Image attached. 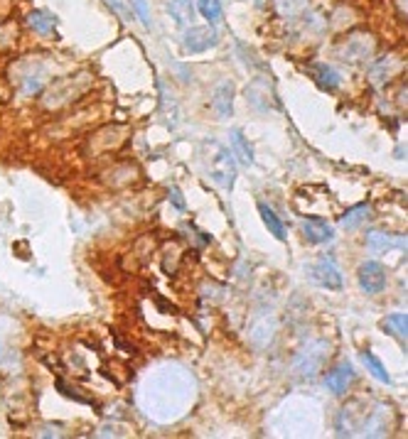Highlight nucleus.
<instances>
[{
  "label": "nucleus",
  "mask_w": 408,
  "mask_h": 439,
  "mask_svg": "<svg viewBox=\"0 0 408 439\" xmlns=\"http://www.w3.org/2000/svg\"><path fill=\"white\" fill-rule=\"evenodd\" d=\"M211 108H214V113L221 121H226V118L234 113V84H231V81L216 84L214 96H211Z\"/></svg>",
  "instance_id": "6"
},
{
  "label": "nucleus",
  "mask_w": 408,
  "mask_h": 439,
  "mask_svg": "<svg viewBox=\"0 0 408 439\" xmlns=\"http://www.w3.org/2000/svg\"><path fill=\"white\" fill-rule=\"evenodd\" d=\"M106 3L111 5V8L116 10L118 15H121V18L131 20V13H128V10H126V5H123V0H106Z\"/></svg>",
  "instance_id": "21"
},
{
  "label": "nucleus",
  "mask_w": 408,
  "mask_h": 439,
  "mask_svg": "<svg viewBox=\"0 0 408 439\" xmlns=\"http://www.w3.org/2000/svg\"><path fill=\"white\" fill-rule=\"evenodd\" d=\"M369 214H371V209L366 204H359V206H354V209H349L347 214L339 219V224H342V229H347V231H352V229H357V226L364 224L366 219H369Z\"/></svg>",
  "instance_id": "15"
},
{
  "label": "nucleus",
  "mask_w": 408,
  "mask_h": 439,
  "mask_svg": "<svg viewBox=\"0 0 408 439\" xmlns=\"http://www.w3.org/2000/svg\"><path fill=\"white\" fill-rule=\"evenodd\" d=\"M199 13L204 20H209L211 25H216L221 20V3L219 0H199Z\"/></svg>",
  "instance_id": "18"
},
{
  "label": "nucleus",
  "mask_w": 408,
  "mask_h": 439,
  "mask_svg": "<svg viewBox=\"0 0 408 439\" xmlns=\"http://www.w3.org/2000/svg\"><path fill=\"white\" fill-rule=\"evenodd\" d=\"M361 361H364L366 371H369L376 380H381V383H386V385L391 383V375H389V371H386V366L381 363V361L376 359L371 351H361Z\"/></svg>",
  "instance_id": "14"
},
{
  "label": "nucleus",
  "mask_w": 408,
  "mask_h": 439,
  "mask_svg": "<svg viewBox=\"0 0 408 439\" xmlns=\"http://www.w3.org/2000/svg\"><path fill=\"white\" fill-rule=\"evenodd\" d=\"M303 234H305V239L310 241V243H315V246L330 243V241L334 239L332 226H330L325 219H317V216L303 221Z\"/></svg>",
  "instance_id": "7"
},
{
  "label": "nucleus",
  "mask_w": 408,
  "mask_h": 439,
  "mask_svg": "<svg viewBox=\"0 0 408 439\" xmlns=\"http://www.w3.org/2000/svg\"><path fill=\"white\" fill-rule=\"evenodd\" d=\"M170 194H173V201H175V206H177V209H185V201L182 199H180V196H182V194H180L177 192V189H170Z\"/></svg>",
  "instance_id": "22"
},
{
  "label": "nucleus",
  "mask_w": 408,
  "mask_h": 439,
  "mask_svg": "<svg viewBox=\"0 0 408 439\" xmlns=\"http://www.w3.org/2000/svg\"><path fill=\"white\" fill-rule=\"evenodd\" d=\"M357 277H359V287L366 294H379L386 287V270H384V265L376 260L361 263Z\"/></svg>",
  "instance_id": "1"
},
{
  "label": "nucleus",
  "mask_w": 408,
  "mask_h": 439,
  "mask_svg": "<svg viewBox=\"0 0 408 439\" xmlns=\"http://www.w3.org/2000/svg\"><path fill=\"white\" fill-rule=\"evenodd\" d=\"M216 44V32L209 28H187L182 37V47L190 54H202V52L211 49Z\"/></svg>",
  "instance_id": "3"
},
{
  "label": "nucleus",
  "mask_w": 408,
  "mask_h": 439,
  "mask_svg": "<svg viewBox=\"0 0 408 439\" xmlns=\"http://www.w3.org/2000/svg\"><path fill=\"white\" fill-rule=\"evenodd\" d=\"M381 327H384L386 332L391 334V337L399 339V342H406L408 324H406V317H404V314H401V312H396V314H391V317H386Z\"/></svg>",
  "instance_id": "17"
},
{
  "label": "nucleus",
  "mask_w": 408,
  "mask_h": 439,
  "mask_svg": "<svg viewBox=\"0 0 408 439\" xmlns=\"http://www.w3.org/2000/svg\"><path fill=\"white\" fill-rule=\"evenodd\" d=\"M310 277H313L317 285L327 287V290H339L342 287V272L334 265L330 258H320L313 267H310Z\"/></svg>",
  "instance_id": "2"
},
{
  "label": "nucleus",
  "mask_w": 408,
  "mask_h": 439,
  "mask_svg": "<svg viewBox=\"0 0 408 439\" xmlns=\"http://www.w3.org/2000/svg\"><path fill=\"white\" fill-rule=\"evenodd\" d=\"M211 179H214L216 184H221L224 189L234 187L236 167H234V160H231L229 150H219V155L214 157V167H211Z\"/></svg>",
  "instance_id": "5"
},
{
  "label": "nucleus",
  "mask_w": 408,
  "mask_h": 439,
  "mask_svg": "<svg viewBox=\"0 0 408 439\" xmlns=\"http://www.w3.org/2000/svg\"><path fill=\"white\" fill-rule=\"evenodd\" d=\"M28 25L37 35H52L54 32L57 18L52 13H47V10H33V13L28 15Z\"/></svg>",
  "instance_id": "12"
},
{
  "label": "nucleus",
  "mask_w": 408,
  "mask_h": 439,
  "mask_svg": "<svg viewBox=\"0 0 408 439\" xmlns=\"http://www.w3.org/2000/svg\"><path fill=\"white\" fill-rule=\"evenodd\" d=\"M366 246L376 253H386L394 251V248H406V239L404 236H394V234H381V231H371L366 236Z\"/></svg>",
  "instance_id": "8"
},
{
  "label": "nucleus",
  "mask_w": 408,
  "mask_h": 439,
  "mask_svg": "<svg viewBox=\"0 0 408 439\" xmlns=\"http://www.w3.org/2000/svg\"><path fill=\"white\" fill-rule=\"evenodd\" d=\"M258 214H261V219H263V224H266V229L271 231V234L276 236L278 241H286V224H283V221L278 219V214L271 209V206L258 204Z\"/></svg>",
  "instance_id": "13"
},
{
  "label": "nucleus",
  "mask_w": 408,
  "mask_h": 439,
  "mask_svg": "<svg viewBox=\"0 0 408 439\" xmlns=\"http://www.w3.org/2000/svg\"><path fill=\"white\" fill-rule=\"evenodd\" d=\"M352 380H354V368L347 361H339L334 368H330L327 373H325V385H327V390L334 392V395H344L349 385H352Z\"/></svg>",
  "instance_id": "4"
},
{
  "label": "nucleus",
  "mask_w": 408,
  "mask_h": 439,
  "mask_svg": "<svg viewBox=\"0 0 408 439\" xmlns=\"http://www.w3.org/2000/svg\"><path fill=\"white\" fill-rule=\"evenodd\" d=\"M231 145H234L236 155L244 164H254V148L249 145V140L244 138L241 131H231Z\"/></svg>",
  "instance_id": "16"
},
{
  "label": "nucleus",
  "mask_w": 408,
  "mask_h": 439,
  "mask_svg": "<svg viewBox=\"0 0 408 439\" xmlns=\"http://www.w3.org/2000/svg\"><path fill=\"white\" fill-rule=\"evenodd\" d=\"M371 52H374V42H371V37L359 35V37H352L347 42V47H344V56H347L349 61H361V59H366V56H371Z\"/></svg>",
  "instance_id": "11"
},
{
  "label": "nucleus",
  "mask_w": 408,
  "mask_h": 439,
  "mask_svg": "<svg viewBox=\"0 0 408 439\" xmlns=\"http://www.w3.org/2000/svg\"><path fill=\"white\" fill-rule=\"evenodd\" d=\"M131 3H133V10L138 13V18H141V23L146 25V28H151V10H148L146 0H131Z\"/></svg>",
  "instance_id": "20"
},
{
  "label": "nucleus",
  "mask_w": 408,
  "mask_h": 439,
  "mask_svg": "<svg viewBox=\"0 0 408 439\" xmlns=\"http://www.w3.org/2000/svg\"><path fill=\"white\" fill-rule=\"evenodd\" d=\"M168 10H170V15H173V20L180 25V28H192V23H194L192 0H170Z\"/></svg>",
  "instance_id": "10"
},
{
  "label": "nucleus",
  "mask_w": 408,
  "mask_h": 439,
  "mask_svg": "<svg viewBox=\"0 0 408 439\" xmlns=\"http://www.w3.org/2000/svg\"><path fill=\"white\" fill-rule=\"evenodd\" d=\"M310 71H313V76H315V81L320 84V89L337 91L339 86H342V76H339L330 64H313L310 66Z\"/></svg>",
  "instance_id": "9"
},
{
  "label": "nucleus",
  "mask_w": 408,
  "mask_h": 439,
  "mask_svg": "<svg viewBox=\"0 0 408 439\" xmlns=\"http://www.w3.org/2000/svg\"><path fill=\"white\" fill-rule=\"evenodd\" d=\"M308 5V0H278V10L283 15H296Z\"/></svg>",
  "instance_id": "19"
}]
</instances>
